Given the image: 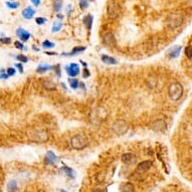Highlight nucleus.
<instances>
[{
  "instance_id": "f257e3e1",
  "label": "nucleus",
  "mask_w": 192,
  "mask_h": 192,
  "mask_svg": "<svg viewBox=\"0 0 192 192\" xmlns=\"http://www.w3.org/2000/svg\"><path fill=\"white\" fill-rule=\"evenodd\" d=\"M168 93H169V98L172 101H175V102L179 101L181 99L182 95H183V87L179 83H173L169 87Z\"/></svg>"
},
{
  "instance_id": "f03ea898",
  "label": "nucleus",
  "mask_w": 192,
  "mask_h": 192,
  "mask_svg": "<svg viewBox=\"0 0 192 192\" xmlns=\"http://www.w3.org/2000/svg\"><path fill=\"white\" fill-rule=\"evenodd\" d=\"M88 144V140L83 134H78L73 136L71 139V146L72 148L76 150H82L83 148H86Z\"/></svg>"
},
{
  "instance_id": "7ed1b4c3",
  "label": "nucleus",
  "mask_w": 192,
  "mask_h": 192,
  "mask_svg": "<svg viewBox=\"0 0 192 192\" xmlns=\"http://www.w3.org/2000/svg\"><path fill=\"white\" fill-rule=\"evenodd\" d=\"M29 138L37 143H45L48 140V133L44 129H35L30 133Z\"/></svg>"
},
{
  "instance_id": "20e7f679",
  "label": "nucleus",
  "mask_w": 192,
  "mask_h": 192,
  "mask_svg": "<svg viewBox=\"0 0 192 192\" xmlns=\"http://www.w3.org/2000/svg\"><path fill=\"white\" fill-rule=\"evenodd\" d=\"M112 130L118 136L125 135L129 130V124L124 120H117L112 126Z\"/></svg>"
},
{
  "instance_id": "39448f33",
  "label": "nucleus",
  "mask_w": 192,
  "mask_h": 192,
  "mask_svg": "<svg viewBox=\"0 0 192 192\" xmlns=\"http://www.w3.org/2000/svg\"><path fill=\"white\" fill-rule=\"evenodd\" d=\"M108 16L110 18H117L121 13V7L117 2H111L107 8Z\"/></svg>"
},
{
  "instance_id": "423d86ee",
  "label": "nucleus",
  "mask_w": 192,
  "mask_h": 192,
  "mask_svg": "<svg viewBox=\"0 0 192 192\" xmlns=\"http://www.w3.org/2000/svg\"><path fill=\"white\" fill-rule=\"evenodd\" d=\"M168 25L171 27L172 29H175L177 27L181 26V24L183 23V17L179 14H171L168 17Z\"/></svg>"
},
{
  "instance_id": "0eeeda50",
  "label": "nucleus",
  "mask_w": 192,
  "mask_h": 192,
  "mask_svg": "<svg viewBox=\"0 0 192 192\" xmlns=\"http://www.w3.org/2000/svg\"><path fill=\"white\" fill-rule=\"evenodd\" d=\"M166 122L162 119H158L151 124V129L153 131H156V132H164V131H166Z\"/></svg>"
},
{
  "instance_id": "6e6552de",
  "label": "nucleus",
  "mask_w": 192,
  "mask_h": 192,
  "mask_svg": "<svg viewBox=\"0 0 192 192\" xmlns=\"http://www.w3.org/2000/svg\"><path fill=\"white\" fill-rule=\"evenodd\" d=\"M122 162L127 164V165H132V164L137 162V156L133 153H125L122 155Z\"/></svg>"
},
{
  "instance_id": "1a4fd4ad",
  "label": "nucleus",
  "mask_w": 192,
  "mask_h": 192,
  "mask_svg": "<svg viewBox=\"0 0 192 192\" xmlns=\"http://www.w3.org/2000/svg\"><path fill=\"white\" fill-rule=\"evenodd\" d=\"M103 43L107 46H115L116 45V39L115 36L112 32H107L103 36Z\"/></svg>"
},
{
  "instance_id": "9d476101",
  "label": "nucleus",
  "mask_w": 192,
  "mask_h": 192,
  "mask_svg": "<svg viewBox=\"0 0 192 192\" xmlns=\"http://www.w3.org/2000/svg\"><path fill=\"white\" fill-rule=\"evenodd\" d=\"M65 69H67L68 74L69 77H77L78 74L79 73V68H78V64L76 63H73L68 65V67H65Z\"/></svg>"
},
{
  "instance_id": "9b49d317",
  "label": "nucleus",
  "mask_w": 192,
  "mask_h": 192,
  "mask_svg": "<svg viewBox=\"0 0 192 192\" xmlns=\"http://www.w3.org/2000/svg\"><path fill=\"white\" fill-rule=\"evenodd\" d=\"M153 166V161L152 160H146V161H143L141 163L138 164L137 166V171L139 172H146L148 171L150 168Z\"/></svg>"
},
{
  "instance_id": "f8f14e48",
  "label": "nucleus",
  "mask_w": 192,
  "mask_h": 192,
  "mask_svg": "<svg viewBox=\"0 0 192 192\" xmlns=\"http://www.w3.org/2000/svg\"><path fill=\"white\" fill-rule=\"evenodd\" d=\"M16 34H17V36L20 38V40H22V41H27V40L30 38L29 31L25 30L24 28H18V29L16 30Z\"/></svg>"
},
{
  "instance_id": "ddd939ff",
  "label": "nucleus",
  "mask_w": 192,
  "mask_h": 192,
  "mask_svg": "<svg viewBox=\"0 0 192 192\" xmlns=\"http://www.w3.org/2000/svg\"><path fill=\"white\" fill-rule=\"evenodd\" d=\"M119 189L121 192H134L135 187L131 182H124L120 185Z\"/></svg>"
},
{
  "instance_id": "4468645a",
  "label": "nucleus",
  "mask_w": 192,
  "mask_h": 192,
  "mask_svg": "<svg viewBox=\"0 0 192 192\" xmlns=\"http://www.w3.org/2000/svg\"><path fill=\"white\" fill-rule=\"evenodd\" d=\"M57 161H58L57 155H55L53 151H48V154H46V156H45V164L51 165V164H54Z\"/></svg>"
},
{
  "instance_id": "2eb2a0df",
  "label": "nucleus",
  "mask_w": 192,
  "mask_h": 192,
  "mask_svg": "<svg viewBox=\"0 0 192 192\" xmlns=\"http://www.w3.org/2000/svg\"><path fill=\"white\" fill-rule=\"evenodd\" d=\"M35 14V10L32 7H26L24 10L22 11V15L25 19H31L33 15Z\"/></svg>"
},
{
  "instance_id": "dca6fc26",
  "label": "nucleus",
  "mask_w": 192,
  "mask_h": 192,
  "mask_svg": "<svg viewBox=\"0 0 192 192\" xmlns=\"http://www.w3.org/2000/svg\"><path fill=\"white\" fill-rule=\"evenodd\" d=\"M180 51H181V46H174V48H172L168 54H169V57L172 58H175L177 57H179L180 54Z\"/></svg>"
},
{
  "instance_id": "f3484780",
  "label": "nucleus",
  "mask_w": 192,
  "mask_h": 192,
  "mask_svg": "<svg viewBox=\"0 0 192 192\" xmlns=\"http://www.w3.org/2000/svg\"><path fill=\"white\" fill-rule=\"evenodd\" d=\"M101 59H102V62L105 63L106 64H116L117 63V60L113 57H110V55H107V54H103Z\"/></svg>"
},
{
  "instance_id": "a211bd4d",
  "label": "nucleus",
  "mask_w": 192,
  "mask_h": 192,
  "mask_svg": "<svg viewBox=\"0 0 192 192\" xmlns=\"http://www.w3.org/2000/svg\"><path fill=\"white\" fill-rule=\"evenodd\" d=\"M7 190L8 192H19L17 187V183L15 180H10L7 184Z\"/></svg>"
},
{
  "instance_id": "6ab92c4d",
  "label": "nucleus",
  "mask_w": 192,
  "mask_h": 192,
  "mask_svg": "<svg viewBox=\"0 0 192 192\" xmlns=\"http://www.w3.org/2000/svg\"><path fill=\"white\" fill-rule=\"evenodd\" d=\"M86 46H77V48H74L71 53H62V55H74V54H78L79 53H83V51L86 50Z\"/></svg>"
},
{
  "instance_id": "aec40b11",
  "label": "nucleus",
  "mask_w": 192,
  "mask_h": 192,
  "mask_svg": "<svg viewBox=\"0 0 192 192\" xmlns=\"http://www.w3.org/2000/svg\"><path fill=\"white\" fill-rule=\"evenodd\" d=\"M93 18L91 14H88L86 15L85 17H83V24L86 25V27L88 29H92V25H93Z\"/></svg>"
},
{
  "instance_id": "412c9836",
  "label": "nucleus",
  "mask_w": 192,
  "mask_h": 192,
  "mask_svg": "<svg viewBox=\"0 0 192 192\" xmlns=\"http://www.w3.org/2000/svg\"><path fill=\"white\" fill-rule=\"evenodd\" d=\"M63 170L64 171V173L67 174L68 177H69L71 179H73V178H76V172H74L72 168H69L68 166H63Z\"/></svg>"
},
{
  "instance_id": "4be33fe9",
  "label": "nucleus",
  "mask_w": 192,
  "mask_h": 192,
  "mask_svg": "<svg viewBox=\"0 0 192 192\" xmlns=\"http://www.w3.org/2000/svg\"><path fill=\"white\" fill-rule=\"evenodd\" d=\"M51 68H53V67H50V65H48V64H39L36 68V72L38 73H43L45 72L49 71V69H51Z\"/></svg>"
},
{
  "instance_id": "5701e85b",
  "label": "nucleus",
  "mask_w": 192,
  "mask_h": 192,
  "mask_svg": "<svg viewBox=\"0 0 192 192\" xmlns=\"http://www.w3.org/2000/svg\"><path fill=\"white\" fill-rule=\"evenodd\" d=\"M43 87L46 88V90H55V85L50 81H48V79H45L43 82Z\"/></svg>"
},
{
  "instance_id": "b1692460",
  "label": "nucleus",
  "mask_w": 192,
  "mask_h": 192,
  "mask_svg": "<svg viewBox=\"0 0 192 192\" xmlns=\"http://www.w3.org/2000/svg\"><path fill=\"white\" fill-rule=\"evenodd\" d=\"M63 7V1L62 0H55V1L53 2V9H54V11H60V9H62Z\"/></svg>"
},
{
  "instance_id": "393cba45",
  "label": "nucleus",
  "mask_w": 192,
  "mask_h": 192,
  "mask_svg": "<svg viewBox=\"0 0 192 192\" xmlns=\"http://www.w3.org/2000/svg\"><path fill=\"white\" fill-rule=\"evenodd\" d=\"M68 83H69V86H71V88H73V90L78 88V87L79 86V82L78 81V79H76V78H69L68 79Z\"/></svg>"
},
{
  "instance_id": "a878e982",
  "label": "nucleus",
  "mask_w": 192,
  "mask_h": 192,
  "mask_svg": "<svg viewBox=\"0 0 192 192\" xmlns=\"http://www.w3.org/2000/svg\"><path fill=\"white\" fill-rule=\"evenodd\" d=\"M63 28V23L62 22H54L53 26V32H58Z\"/></svg>"
},
{
  "instance_id": "bb28decb",
  "label": "nucleus",
  "mask_w": 192,
  "mask_h": 192,
  "mask_svg": "<svg viewBox=\"0 0 192 192\" xmlns=\"http://www.w3.org/2000/svg\"><path fill=\"white\" fill-rule=\"evenodd\" d=\"M43 48H54V43H50L49 40H44L43 43Z\"/></svg>"
},
{
  "instance_id": "cd10ccee",
  "label": "nucleus",
  "mask_w": 192,
  "mask_h": 192,
  "mask_svg": "<svg viewBox=\"0 0 192 192\" xmlns=\"http://www.w3.org/2000/svg\"><path fill=\"white\" fill-rule=\"evenodd\" d=\"M79 7H81V9H83V10L87 9L88 7V0H81V1H79Z\"/></svg>"
},
{
  "instance_id": "c85d7f7f",
  "label": "nucleus",
  "mask_w": 192,
  "mask_h": 192,
  "mask_svg": "<svg viewBox=\"0 0 192 192\" xmlns=\"http://www.w3.org/2000/svg\"><path fill=\"white\" fill-rule=\"evenodd\" d=\"M185 55L188 58H192V46H187V48H185Z\"/></svg>"
},
{
  "instance_id": "c756f323",
  "label": "nucleus",
  "mask_w": 192,
  "mask_h": 192,
  "mask_svg": "<svg viewBox=\"0 0 192 192\" xmlns=\"http://www.w3.org/2000/svg\"><path fill=\"white\" fill-rule=\"evenodd\" d=\"M16 59L17 60H19L20 63H27L28 62V58H27L25 55H23V54H19V55H17L16 57Z\"/></svg>"
},
{
  "instance_id": "7c9ffc66",
  "label": "nucleus",
  "mask_w": 192,
  "mask_h": 192,
  "mask_svg": "<svg viewBox=\"0 0 192 192\" xmlns=\"http://www.w3.org/2000/svg\"><path fill=\"white\" fill-rule=\"evenodd\" d=\"M16 73L15 71V68H8L6 69V73L8 74V77H12V76H14Z\"/></svg>"
},
{
  "instance_id": "2f4dec72",
  "label": "nucleus",
  "mask_w": 192,
  "mask_h": 192,
  "mask_svg": "<svg viewBox=\"0 0 192 192\" xmlns=\"http://www.w3.org/2000/svg\"><path fill=\"white\" fill-rule=\"evenodd\" d=\"M35 22L38 25H43V24H44V23L46 22V19H45V18H43V17H37L36 19H35Z\"/></svg>"
},
{
  "instance_id": "473e14b6",
  "label": "nucleus",
  "mask_w": 192,
  "mask_h": 192,
  "mask_svg": "<svg viewBox=\"0 0 192 192\" xmlns=\"http://www.w3.org/2000/svg\"><path fill=\"white\" fill-rule=\"evenodd\" d=\"M6 5L11 8V9H16L18 6H19V4L18 3H15V2H6Z\"/></svg>"
},
{
  "instance_id": "72a5a7b5",
  "label": "nucleus",
  "mask_w": 192,
  "mask_h": 192,
  "mask_svg": "<svg viewBox=\"0 0 192 192\" xmlns=\"http://www.w3.org/2000/svg\"><path fill=\"white\" fill-rule=\"evenodd\" d=\"M15 46H16V48H18V49H26L25 48H24V45H23L20 41H15Z\"/></svg>"
},
{
  "instance_id": "f704fd0d",
  "label": "nucleus",
  "mask_w": 192,
  "mask_h": 192,
  "mask_svg": "<svg viewBox=\"0 0 192 192\" xmlns=\"http://www.w3.org/2000/svg\"><path fill=\"white\" fill-rule=\"evenodd\" d=\"M2 43H11V38L10 37H5V38H1L0 39Z\"/></svg>"
},
{
  "instance_id": "c9c22d12",
  "label": "nucleus",
  "mask_w": 192,
  "mask_h": 192,
  "mask_svg": "<svg viewBox=\"0 0 192 192\" xmlns=\"http://www.w3.org/2000/svg\"><path fill=\"white\" fill-rule=\"evenodd\" d=\"M83 77L85 78L90 77V71H88V69L87 68H83Z\"/></svg>"
},
{
  "instance_id": "e433bc0d",
  "label": "nucleus",
  "mask_w": 192,
  "mask_h": 192,
  "mask_svg": "<svg viewBox=\"0 0 192 192\" xmlns=\"http://www.w3.org/2000/svg\"><path fill=\"white\" fill-rule=\"evenodd\" d=\"M15 67H16V68H18V71H19L20 73H23V65L21 63H16Z\"/></svg>"
},
{
  "instance_id": "4c0bfd02",
  "label": "nucleus",
  "mask_w": 192,
  "mask_h": 192,
  "mask_svg": "<svg viewBox=\"0 0 192 192\" xmlns=\"http://www.w3.org/2000/svg\"><path fill=\"white\" fill-rule=\"evenodd\" d=\"M3 72H4V69H2V71H1V73H0V78H4V79L8 78H9L8 74H7V73H4Z\"/></svg>"
},
{
  "instance_id": "58836bf2",
  "label": "nucleus",
  "mask_w": 192,
  "mask_h": 192,
  "mask_svg": "<svg viewBox=\"0 0 192 192\" xmlns=\"http://www.w3.org/2000/svg\"><path fill=\"white\" fill-rule=\"evenodd\" d=\"M55 73H58V77L59 78L60 77V67H59L58 64L57 65V67H55Z\"/></svg>"
},
{
  "instance_id": "ea45409f",
  "label": "nucleus",
  "mask_w": 192,
  "mask_h": 192,
  "mask_svg": "<svg viewBox=\"0 0 192 192\" xmlns=\"http://www.w3.org/2000/svg\"><path fill=\"white\" fill-rule=\"evenodd\" d=\"M30 1L33 3L35 6H38L39 4H40V0H30Z\"/></svg>"
},
{
  "instance_id": "a19ab883",
  "label": "nucleus",
  "mask_w": 192,
  "mask_h": 192,
  "mask_svg": "<svg viewBox=\"0 0 192 192\" xmlns=\"http://www.w3.org/2000/svg\"><path fill=\"white\" fill-rule=\"evenodd\" d=\"M93 192H106L105 190H103V189H100V188H97L93 190Z\"/></svg>"
},
{
  "instance_id": "79ce46f5",
  "label": "nucleus",
  "mask_w": 192,
  "mask_h": 192,
  "mask_svg": "<svg viewBox=\"0 0 192 192\" xmlns=\"http://www.w3.org/2000/svg\"><path fill=\"white\" fill-rule=\"evenodd\" d=\"M71 8H72L71 5H68V7H67V11H68V13H69V11H71Z\"/></svg>"
},
{
  "instance_id": "37998d69",
  "label": "nucleus",
  "mask_w": 192,
  "mask_h": 192,
  "mask_svg": "<svg viewBox=\"0 0 192 192\" xmlns=\"http://www.w3.org/2000/svg\"><path fill=\"white\" fill-rule=\"evenodd\" d=\"M46 54H50V55H54V54H57L55 53H46Z\"/></svg>"
},
{
  "instance_id": "c03bdc74",
  "label": "nucleus",
  "mask_w": 192,
  "mask_h": 192,
  "mask_svg": "<svg viewBox=\"0 0 192 192\" xmlns=\"http://www.w3.org/2000/svg\"><path fill=\"white\" fill-rule=\"evenodd\" d=\"M58 17L59 18V19H62V18L63 17V15H62V14H58Z\"/></svg>"
},
{
  "instance_id": "a18cd8bd",
  "label": "nucleus",
  "mask_w": 192,
  "mask_h": 192,
  "mask_svg": "<svg viewBox=\"0 0 192 192\" xmlns=\"http://www.w3.org/2000/svg\"><path fill=\"white\" fill-rule=\"evenodd\" d=\"M60 192H68L67 190H63V189H62V190H60Z\"/></svg>"
},
{
  "instance_id": "49530a36",
  "label": "nucleus",
  "mask_w": 192,
  "mask_h": 192,
  "mask_svg": "<svg viewBox=\"0 0 192 192\" xmlns=\"http://www.w3.org/2000/svg\"><path fill=\"white\" fill-rule=\"evenodd\" d=\"M91 1H95V0H91Z\"/></svg>"
}]
</instances>
